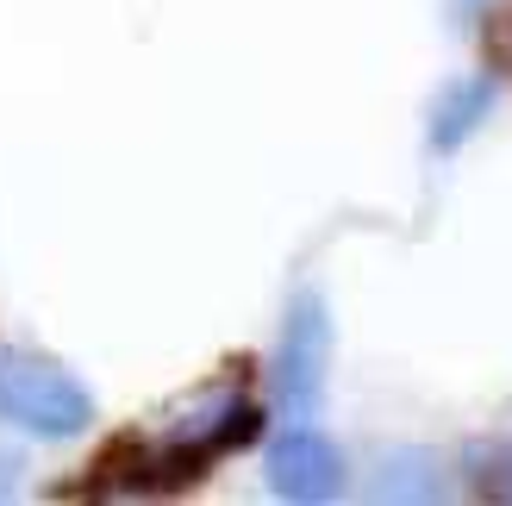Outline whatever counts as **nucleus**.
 Here are the masks:
<instances>
[{
    "label": "nucleus",
    "instance_id": "5",
    "mask_svg": "<svg viewBox=\"0 0 512 506\" xmlns=\"http://www.w3.org/2000/svg\"><path fill=\"white\" fill-rule=\"evenodd\" d=\"M444 494V469L425 450H394L375 469V500H438Z\"/></svg>",
    "mask_w": 512,
    "mask_h": 506
},
{
    "label": "nucleus",
    "instance_id": "4",
    "mask_svg": "<svg viewBox=\"0 0 512 506\" xmlns=\"http://www.w3.org/2000/svg\"><path fill=\"white\" fill-rule=\"evenodd\" d=\"M488 107H494V82H488V75H463V82H450L438 94V107H431V144L456 150L481 119H488Z\"/></svg>",
    "mask_w": 512,
    "mask_h": 506
},
{
    "label": "nucleus",
    "instance_id": "2",
    "mask_svg": "<svg viewBox=\"0 0 512 506\" xmlns=\"http://www.w3.org/2000/svg\"><path fill=\"white\" fill-rule=\"evenodd\" d=\"M325 363H331V313L313 288H300L288 300V325H281V350H275V407L288 413V425H306L319 413Z\"/></svg>",
    "mask_w": 512,
    "mask_h": 506
},
{
    "label": "nucleus",
    "instance_id": "1",
    "mask_svg": "<svg viewBox=\"0 0 512 506\" xmlns=\"http://www.w3.org/2000/svg\"><path fill=\"white\" fill-rule=\"evenodd\" d=\"M0 419L38 438H75L94 425V400L69 369L25 350H0Z\"/></svg>",
    "mask_w": 512,
    "mask_h": 506
},
{
    "label": "nucleus",
    "instance_id": "3",
    "mask_svg": "<svg viewBox=\"0 0 512 506\" xmlns=\"http://www.w3.org/2000/svg\"><path fill=\"white\" fill-rule=\"evenodd\" d=\"M338 482H344V457L319 432L288 425V432L269 444V488L281 500H331Z\"/></svg>",
    "mask_w": 512,
    "mask_h": 506
}]
</instances>
